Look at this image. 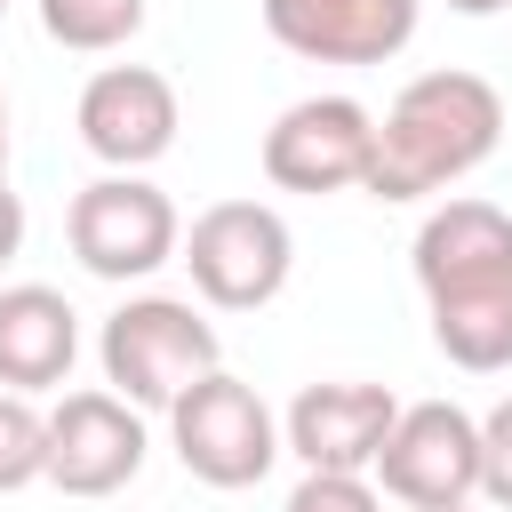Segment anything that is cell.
I'll return each instance as SVG.
<instances>
[{"label":"cell","instance_id":"obj_21","mask_svg":"<svg viewBox=\"0 0 512 512\" xmlns=\"http://www.w3.org/2000/svg\"><path fill=\"white\" fill-rule=\"evenodd\" d=\"M0 184H8V104H0Z\"/></svg>","mask_w":512,"mask_h":512},{"label":"cell","instance_id":"obj_17","mask_svg":"<svg viewBox=\"0 0 512 512\" xmlns=\"http://www.w3.org/2000/svg\"><path fill=\"white\" fill-rule=\"evenodd\" d=\"M288 512H376V488L360 472H304Z\"/></svg>","mask_w":512,"mask_h":512},{"label":"cell","instance_id":"obj_4","mask_svg":"<svg viewBox=\"0 0 512 512\" xmlns=\"http://www.w3.org/2000/svg\"><path fill=\"white\" fill-rule=\"evenodd\" d=\"M192 288L224 312H248V304H272L280 280H288V224L264 208V200H216L200 224H192Z\"/></svg>","mask_w":512,"mask_h":512},{"label":"cell","instance_id":"obj_8","mask_svg":"<svg viewBox=\"0 0 512 512\" xmlns=\"http://www.w3.org/2000/svg\"><path fill=\"white\" fill-rule=\"evenodd\" d=\"M144 464V424L120 392H64L48 416V480L64 496H112Z\"/></svg>","mask_w":512,"mask_h":512},{"label":"cell","instance_id":"obj_14","mask_svg":"<svg viewBox=\"0 0 512 512\" xmlns=\"http://www.w3.org/2000/svg\"><path fill=\"white\" fill-rule=\"evenodd\" d=\"M432 336L456 368L488 376V368H512V280L504 288H472V296H440L432 304Z\"/></svg>","mask_w":512,"mask_h":512},{"label":"cell","instance_id":"obj_5","mask_svg":"<svg viewBox=\"0 0 512 512\" xmlns=\"http://www.w3.org/2000/svg\"><path fill=\"white\" fill-rule=\"evenodd\" d=\"M368 160H376V120L352 96H304L264 128V176L280 192L368 184Z\"/></svg>","mask_w":512,"mask_h":512},{"label":"cell","instance_id":"obj_13","mask_svg":"<svg viewBox=\"0 0 512 512\" xmlns=\"http://www.w3.org/2000/svg\"><path fill=\"white\" fill-rule=\"evenodd\" d=\"M72 352H80V328H72V304H64L56 288L24 280V288L0 296V384H8V392H48V384H64Z\"/></svg>","mask_w":512,"mask_h":512},{"label":"cell","instance_id":"obj_6","mask_svg":"<svg viewBox=\"0 0 512 512\" xmlns=\"http://www.w3.org/2000/svg\"><path fill=\"white\" fill-rule=\"evenodd\" d=\"M72 256L96 280H136L152 264L176 256V208L168 192L136 184V176H104L72 200Z\"/></svg>","mask_w":512,"mask_h":512},{"label":"cell","instance_id":"obj_18","mask_svg":"<svg viewBox=\"0 0 512 512\" xmlns=\"http://www.w3.org/2000/svg\"><path fill=\"white\" fill-rule=\"evenodd\" d=\"M480 488L512 512V400L488 408V424H480Z\"/></svg>","mask_w":512,"mask_h":512},{"label":"cell","instance_id":"obj_9","mask_svg":"<svg viewBox=\"0 0 512 512\" xmlns=\"http://www.w3.org/2000/svg\"><path fill=\"white\" fill-rule=\"evenodd\" d=\"M80 136L112 168H144L176 144V88L152 64H104L80 88Z\"/></svg>","mask_w":512,"mask_h":512},{"label":"cell","instance_id":"obj_22","mask_svg":"<svg viewBox=\"0 0 512 512\" xmlns=\"http://www.w3.org/2000/svg\"><path fill=\"white\" fill-rule=\"evenodd\" d=\"M408 512H464V504H408Z\"/></svg>","mask_w":512,"mask_h":512},{"label":"cell","instance_id":"obj_7","mask_svg":"<svg viewBox=\"0 0 512 512\" xmlns=\"http://www.w3.org/2000/svg\"><path fill=\"white\" fill-rule=\"evenodd\" d=\"M376 472L400 504H464L480 488V424L448 400L400 408V424L376 448Z\"/></svg>","mask_w":512,"mask_h":512},{"label":"cell","instance_id":"obj_10","mask_svg":"<svg viewBox=\"0 0 512 512\" xmlns=\"http://www.w3.org/2000/svg\"><path fill=\"white\" fill-rule=\"evenodd\" d=\"M264 32L320 64H384L416 32V0H264Z\"/></svg>","mask_w":512,"mask_h":512},{"label":"cell","instance_id":"obj_2","mask_svg":"<svg viewBox=\"0 0 512 512\" xmlns=\"http://www.w3.org/2000/svg\"><path fill=\"white\" fill-rule=\"evenodd\" d=\"M208 368H216V328L176 296H136L104 320V376L144 408H176V392L200 384Z\"/></svg>","mask_w":512,"mask_h":512},{"label":"cell","instance_id":"obj_15","mask_svg":"<svg viewBox=\"0 0 512 512\" xmlns=\"http://www.w3.org/2000/svg\"><path fill=\"white\" fill-rule=\"evenodd\" d=\"M40 24L64 48H120L144 24V0H40Z\"/></svg>","mask_w":512,"mask_h":512},{"label":"cell","instance_id":"obj_12","mask_svg":"<svg viewBox=\"0 0 512 512\" xmlns=\"http://www.w3.org/2000/svg\"><path fill=\"white\" fill-rule=\"evenodd\" d=\"M392 424H400V400L384 384H304L288 408V448L312 472H360L376 464Z\"/></svg>","mask_w":512,"mask_h":512},{"label":"cell","instance_id":"obj_20","mask_svg":"<svg viewBox=\"0 0 512 512\" xmlns=\"http://www.w3.org/2000/svg\"><path fill=\"white\" fill-rule=\"evenodd\" d=\"M448 8H464V16H488V8H512V0H448Z\"/></svg>","mask_w":512,"mask_h":512},{"label":"cell","instance_id":"obj_11","mask_svg":"<svg viewBox=\"0 0 512 512\" xmlns=\"http://www.w3.org/2000/svg\"><path fill=\"white\" fill-rule=\"evenodd\" d=\"M416 280L424 296H472V288H504L512 280V216L496 200H448L424 216L416 232Z\"/></svg>","mask_w":512,"mask_h":512},{"label":"cell","instance_id":"obj_1","mask_svg":"<svg viewBox=\"0 0 512 512\" xmlns=\"http://www.w3.org/2000/svg\"><path fill=\"white\" fill-rule=\"evenodd\" d=\"M496 128H504V96L480 72H424L392 96V112L376 128L368 192L376 200H416V192L480 168L496 152Z\"/></svg>","mask_w":512,"mask_h":512},{"label":"cell","instance_id":"obj_19","mask_svg":"<svg viewBox=\"0 0 512 512\" xmlns=\"http://www.w3.org/2000/svg\"><path fill=\"white\" fill-rule=\"evenodd\" d=\"M16 240H24V200H16L8 184H0V264L16 256Z\"/></svg>","mask_w":512,"mask_h":512},{"label":"cell","instance_id":"obj_3","mask_svg":"<svg viewBox=\"0 0 512 512\" xmlns=\"http://www.w3.org/2000/svg\"><path fill=\"white\" fill-rule=\"evenodd\" d=\"M168 416H176V456H184V472L208 480V488H248V480H264L272 456H280L264 400H256L240 376H224V368H208L200 384H184Z\"/></svg>","mask_w":512,"mask_h":512},{"label":"cell","instance_id":"obj_16","mask_svg":"<svg viewBox=\"0 0 512 512\" xmlns=\"http://www.w3.org/2000/svg\"><path fill=\"white\" fill-rule=\"evenodd\" d=\"M32 472H48V416L24 392H0V488H24Z\"/></svg>","mask_w":512,"mask_h":512}]
</instances>
